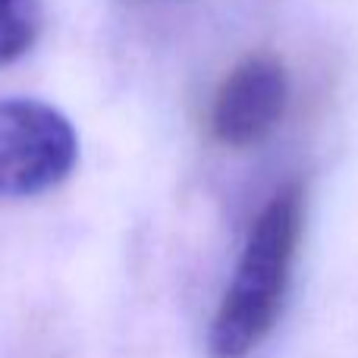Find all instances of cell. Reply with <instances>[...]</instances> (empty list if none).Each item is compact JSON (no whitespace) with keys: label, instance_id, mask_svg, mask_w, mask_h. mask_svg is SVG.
Listing matches in <instances>:
<instances>
[{"label":"cell","instance_id":"cell-1","mask_svg":"<svg viewBox=\"0 0 358 358\" xmlns=\"http://www.w3.org/2000/svg\"><path fill=\"white\" fill-rule=\"evenodd\" d=\"M305 227L302 185H286L261 208L208 334L214 358H245L280 321Z\"/></svg>","mask_w":358,"mask_h":358},{"label":"cell","instance_id":"cell-2","mask_svg":"<svg viewBox=\"0 0 358 358\" xmlns=\"http://www.w3.org/2000/svg\"><path fill=\"white\" fill-rule=\"evenodd\" d=\"M79 164L76 126L38 98L0 101V198L50 192Z\"/></svg>","mask_w":358,"mask_h":358},{"label":"cell","instance_id":"cell-3","mask_svg":"<svg viewBox=\"0 0 358 358\" xmlns=\"http://www.w3.org/2000/svg\"><path fill=\"white\" fill-rule=\"evenodd\" d=\"M289 101V76L283 60L252 54L239 60L217 88L210 107V129L229 148L258 145L277 129Z\"/></svg>","mask_w":358,"mask_h":358},{"label":"cell","instance_id":"cell-4","mask_svg":"<svg viewBox=\"0 0 358 358\" xmlns=\"http://www.w3.org/2000/svg\"><path fill=\"white\" fill-rule=\"evenodd\" d=\"M44 25L41 0H0V66L22 57Z\"/></svg>","mask_w":358,"mask_h":358}]
</instances>
